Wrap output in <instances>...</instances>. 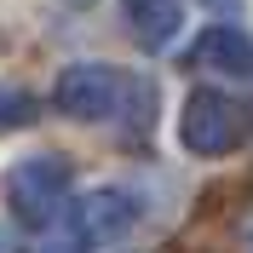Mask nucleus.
Returning a JSON list of instances; mask_svg holds the SVG:
<instances>
[{
  "instance_id": "1a4fd4ad",
  "label": "nucleus",
  "mask_w": 253,
  "mask_h": 253,
  "mask_svg": "<svg viewBox=\"0 0 253 253\" xmlns=\"http://www.w3.org/2000/svg\"><path fill=\"white\" fill-rule=\"evenodd\" d=\"M242 242H248V253H253V213H248V224H242Z\"/></svg>"
},
{
  "instance_id": "7ed1b4c3",
  "label": "nucleus",
  "mask_w": 253,
  "mask_h": 253,
  "mask_svg": "<svg viewBox=\"0 0 253 253\" xmlns=\"http://www.w3.org/2000/svg\"><path fill=\"white\" fill-rule=\"evenodd\" d=\"M178 138H184V150H196V156H219V150H230V144L242 138V110H236L224 92L202 86V92L184 98Z\"/></svg>"
},
{
  "instance_id": "39448f33",
  "label": "nucleus",
  "mask_w": 253,
  "mask_h": 253,
  "mask_svg": "<svg viewBox=\"0 0 253 253\" xmlns=\"http://www.w3.org/2000/svg\"><path fill=\"white\" fill-rule=\"evenodd\" d=\"M196 63H219L230 75H253V46L230 29V23H213V29L196 41Z\"/></svg>"
},
{
  "instance_id": "20e7f679",
  "label": "nucleus",
  "mask_w": 253,
  "mask_h": 253,
  "mask_svg": "<svg viewBox=\"0 0 253 253\" xmlns=\"http://www.w3.org/2000/svg\"><path fill=\"white\" fill-rule=\"evenodd\" d=\"M126 224H132V202H126L121 190H98V196H86V202L75 207V230L81 236L110 242V236H121Z\"/></svg>"
},
{
  "instance_id": "f257e3e1",
  "label": "nucleus",
  "mask_w": 253,
  "mask_h": 253,
  "mask_svg": "<svg viewBox=\"0 0 253 253\" xmlns=\"http://www.w3.org/2000/svg\"><path fill=\"white\" fill-rule=\"evenodd\" d=\"M126 92H132V81L110 63H75V69H63L58 86H52V104L63 115H75V121H110L121 115Z\"/></svg>"
},
{
  "instance_id": "9d476101",
  "label": "nucleus",
  "mask_w": 253,
  "mask_h": 253,
  "mask_svg": "<svg viewBox=\"0 0 253 253\" xmlns=\"http://www.w3.org/2000/svg\"><path fill=\"white\" fill-rule=\"evenodd\" d=\"M0 253H17V242H12V236H6V230H0Z\"/></svg>"
},
{
  "instance_id": "0eeeda50",
  "label": "nucleus",
  "mask_w": 253,
  "mask_h": 253,
  "mask_svg": "<svg viewBox=\"0 0 253 253\" xmlns=\"http://www.w3.org/2000/svg\"><path fill=\"white\" fill-rule=\"evenodd\" d=\"M35 121V98L23 86H0V126H23Z\"/></svg>"
},
{
  "instance_id": "f03ea898",
  "label": "nucleus",
  "mask_w": 253,
  "mask_h": 253,
  "mask_svg": "<svg viewBox=\"0 0 253 253\" xmlns=\"http://www.w3.org/2000/svg\"><path fill=\"white\" fill-rule=\"evenodd\" d=\"M63 196H69V161L63 156H29L6 173V202L23 224H52Z\"/></svg>"
},
{
  "instance_id": "423d86ee",
  "label": "nucleus",
  "mask_w": 253,
  "mask_h": 253,
  "mask_svg": "<svg viewBox=\"0 0 253 253\" xmlns=\"http://www.w3.org/2000/svg\"><path fill=\"white\" fill-rule=\"evenodd\" d=\"M126 12H132V29H138L144 46H167L178 35V23H184L178 0H126Z\"/></svg>"
},
{
  "instance_id": "6e6552de",
  "label": "nucleus",
  "mask_w": 253,
  "mask_h": 253,
  "mask_svg": "<svg viewBox=\"0 0 253 253\" xmlns=\"http://www.w3.org/2000/svg\"><path fill=\"white\" fill-rule=\"evenodd\" d=\"M46 253H81V236H52Z\"/></svg>"
}]
</instances>
